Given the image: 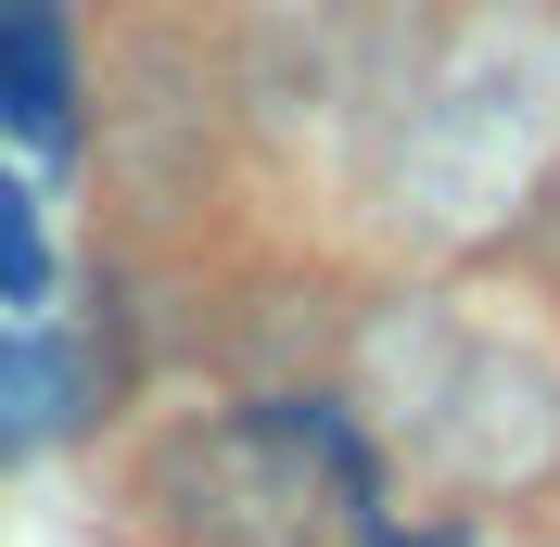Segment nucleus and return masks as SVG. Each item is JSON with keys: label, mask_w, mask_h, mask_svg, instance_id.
<instances>
[{"label": "nucleus", "mask_w": 560, "mask_h": 547, "mask_svg": "<svg viewBox=\"0 0 560 547\" xmlns=\"http://www.w3.org/2000/svg\"><path fill=\"white\" fill-rule=\"evenodd\" d=\"M140 522L166 547H331L383 535V445L345 395H243V408H191L140 445L128 472Z\"/></svg>", "instance_id": "1"}, {"label": "nucleus", "mask_w": 560, "mask_h": 547, "mask_svg": "<svg viewBox=\"0 0 560 547\" xmlns=\"http://www.w3.org/2000/svg\"><path fill=\"white\" fill-rule=\"evenodd\" d=\"M0 140H26V153H77L90 140L77 0H0Z\"/></svg>", "instance_id": "2"}, {"label": "nucleus", "mask_w": 560, "mask_h": 547, "mask_svg": "<svg viewBox=\"0 0 560 547\" xmlns=\"http://www.w3.org/2000/svg\"><path fill=\"white\" fill-rule=\"evenodd\" d=\"M103 420V370L77 331H0V458H38V445H77Z\"/></svg>", "instance_id": "3"}, {"label": "nucleus", "mask_w": 560, "mask_h": 547, "mask_svg": "<svg viewBox=\"0 0 560 547\" xmlns=\"http://www.w3.org/2000/svg\"><path fill=\"white\" fill-rule=\"evenodd\" d=\"M38 293H51V230H38L26 178L0 166V306H38Z\"/></svg>", "instance_id": "4"}]
</instances>
